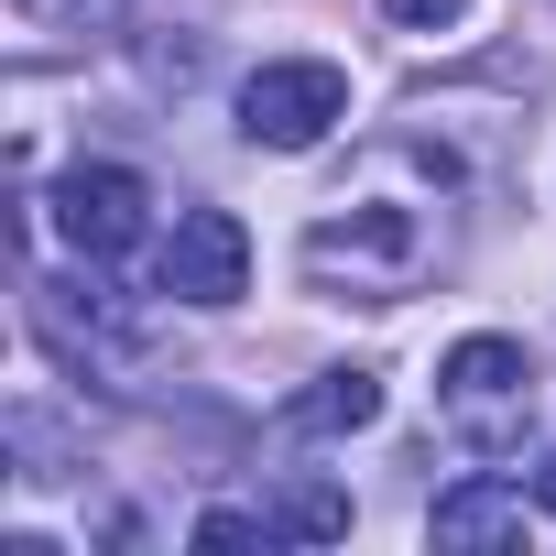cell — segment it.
Wrapping results in <instances>:
<instances>
[{
    "mask_svg": "<svg viewBox=\"0 0 556 556\" xmlns=\"http://www.w3.org/2000/svg\"><path fill=\"white\" fill-rule=\"evenodd\" d=\"M415 262H426V218L415 207H350V218L306 229V273L371 295V306H393V285H415Z\"/></svg>",
    "mask_w": 556,
    "mask_h": 556,
    "instance_id": "cell-3",
    "label": "cell"
},
{
    "mask_svg": "<svg viewBox=\"0 0 556 556\" xmlns=\"http://www.w3.org/2000/svg\"><path fill=\"white\" fill-rule=\"evenodd\" d=\"M382 12H393V23H415V34H447L469 0H382Z\"/></svg>",
    "mask_w": 556,
    "mask_h": 556,
    "instance_id": "cell-9",
    "label": "cell"
},
{
    "mask_svg": "<svg viewBox=\"0 0 556 556\" xmlns=\"http://www.w3.org/2000/svg\"><path fill=\"white\" fill-rule=\"evenodd\" d=\"M437 415L458 426V447L513 458L534 437V361H523V339H458L437 361Z\"/></svg>",
    "mask_w": 556,
    "mask_h": 556,
    "instance_id": "cell-1",
    "label": "cell"
},
{
    "mask_svg": "<svg viewBox=\"0 0 556 556\" xmlns=\"http://www.w3.org/2000/svg\"><path fill=\"white\" fill-rule=\"evenodd\" d=\"M426 534L437 545H523V491L513 480H458V491H437V513H426Z\"/></svg>",
    "mask_w": 556,
    "mask_h": 556,
    "instance_id": "cell-6",
    "label": "cell"
},
{
    "mask_svg": "<svg viewBox=\"0 0 556 556\" xmlns=\"http://www.w3.org/2000/svg\"><path fill=\"white\" fill-rule=\"evenodd\" d=\"M534 513H556V458H545V469H534Z\"/></svg>",
    "mask_w": 556,
    "mask_h": 556,
    "instance_id": "cell-11",
    "label": "cell"
},
{
    "mask_svg": "<svg viewBox=\"0 0 556 556\" xmlns=\"http://www.w3.org/2000/svg\"><path fill=\"white\" fill-rule=\"evenodd\" d=\"M350 121V77L328 55H273L240 77V142L251 153H317Z\"/></svg>",
    "mask_w": 556,
    "mask_h": 556,
    "instance_id": "cell-2",
    "label": "cell"
},
{
    "mask_svg": "<svg viewBox=\"0 0 556 556\" xmlns=\"http://www.w3.org/2000/svg\"><path fill=\"white\" fill-rule=\"evenodd\" d=\"M285 415H295L306 437H361V426L382 415V382H371V371H328V382H317V393H295Z\"/></svg>",
    "mask_w": 556,
    "mask_h": 556,
    "instance_id": "cell-7",
    "label": "cell"
},
{
    "mask_svg": "<svg viewBox=\"0 0 556 556\" xmlns=\"http://www.w3.org/2000/svg\"><path fill=\"white\" fill-rule=\"evenodd\" d=\"M34 23H88V12H110V0H23Z\"/></svg>",
    "mask_w": 556,
    "mask_h": 556,
    "instance_id": "cell-10",
    "label": "cell"
},
{
    "mask_svg": "<svg viewBox=\"0 0 556 556\" xmlns=\"http://www.w3.org/2000/svg\"><path fill=\"white\" fill-rule=\"evenodd\" d=\"M273 534H295V545H328V534H350V491H328V480L285 491V502H273Z\"/></svg>",
    "mask_w": 556,
    "mask_h": 556,
    "instance_id": "cell-8",
    "label": "cell"
},
{
    "mask_svg": "<svg viewBox=\"0 0 556 556\" xmlns=\"http://www.w3.org/2000/svg\"><path fill=\"white\" fill-rule=\"evenodd\" d=\"M153 285H164L175 306H240V285H251V229H240L229 207H175Z\"/></svg>",
    "mask_w": 556,
    "mask_h": 556,
    "instance_id": "cell-4",
    "label": "cell"
},
{
    "mask_svg": "<svg viewBox=\"0 0 556 556\" xmlns=\"http://www.w3.org/2000/svg\"><path fill=\"white\" fill-rule=\"evenodd\" d=\"M142 218H153V186H142L131 164H77V175L55 186V229H66V251H88V262H121V251L142 240Z\"/></svg>",
    "mask_w": 556,
    "mask_h": 556,
    "instance_id": "cell-5",
    "label": "cell"
}]
</instances>
